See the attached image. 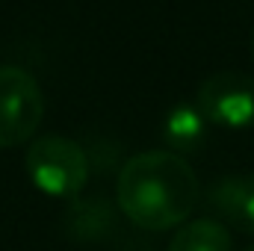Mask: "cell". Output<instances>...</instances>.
<instances>
[{
  "label": "cell",
  "mask_w": 254,
  "mask_h": 251,
  "mask_svg": "<svg viewBox=\"0 0 254 251\" xmlns=\"http://www.w3.org/2000/svg\"><path fill=\"white\" fill-rule=\"evenodd\" d=\"M210 204L225 222L254 234V172L216 181L210 189Z\"/></svg>",
  "instance_id": "5"
},
{
  "label": "cell",
  "mask_w": 254,
  "mask_h": 251,
  "mask_svg": "<svg viewBox=\"0 0 254 251\" xmlns=\"http://www.w3.org/2000/svg\"><path fill=\"white\" fill-rule=\"evenodd\" d=\"M27 175L54 198H74L89 184V157L68 136H42L27 151Z\"/></svg>",
  "instance_id": "2"
},
{
  "label": "cell",
  "mask_w": 254,
  "mask_h": 251,
  "mask_svg": "<svg viewBox=\"0 0 254 251\" xmlns=\"http://www.w3.org/2000/svg\"><path fill=\"white\" fill-rule=\"evenodd\" d=\"M169 251H231V231L213 219H195L178 228Z\"/></svg>",
  "instance_id": "7"
},
{
  "label": "cell",
  "mask_w": 254,
  "mask_h": 251,
  "mask_svg": "<svg viewBox=\"0 0 254 251\" xmlns=\"http://www.w3.org/2000/svg\"><path fill=\"white\" fill-rule=\"evenodd\" d=\"M45 119V95L21 65H0V148L27 142Z\"/></svg>",
  "instance_id": "3"
},
{
  "label": "cell",
  "mask_w": 254,
  "mask_h": 251,
  "mask_svg": "<svg viewBox=\"0 0 254 251\" xmlns=\"http://www.w3.org/2000/svg\"><path fill=\"white\" fill-rule=\"evenodd\" d=\"M195 107L216 127L249 130L254 127V77L240 71H219L198 86Z\"/></svg>",
  "instance_id": "4"
},
{
  "label": "cell",
  "mask_w": 254,
  "mask_h": 251,
  "mask_svg": "<svg viewBox=\"0 0 254 251\" xmlns=\"http://www.w3.org/2000/svg\"><path fill=\"white\" fill-rule=\"evenodd\" d=\"M252 57H254V33H252Z\"/></svg>",
  "instance_id": "8"
},
{
  "label": "cell",
  "mask_w": 254,
  "mask_h": 251,
  "mask_svg": "<svg viewBox=\"0 0 254 251\" xmlns=\"http://www.w3.org/2000/svg\"><path fill=\"white\" fill-rule=\"evenodd\" d=\"M198 178L175 151H145L130 157L116 181V198L127 219L145 231H166L187 222L198 204Z\"/></svg>",
  "instance_id": "1"
},
{
  "label": "cell",
  "mask_w": 254,
  "mask_h": 251,
  "mask_svg": "<svg viewBox=\"0 0 254 251\" xmlns=\"http://www.w3.org/2000/svg\"><path fill=\"white\" fill-rule=\"evenodd\" d=\"M207 125H210V122L201 116L198 107H192V104H175V107L169 110L166 122H163V133H166V142H169L175 151L190 154V151H195V148L204 145V139H207Z\"/></svg>",
  "instance_id": "6"
},
{
  "label": "cell",
  "mask_w": 254,
  "mask_h": 251,
  "mask_svg": "<svg viewBox=\"0 0 254 251\" xmlns=\"http://www.w3.org/2000/svg\"><path fill=\"white\" fill-rule=\"evenodd\" d=\"M246 251H254V246H252V249H246Z\"/></svg>",
  "instance_id": "9"
}]
</instances>
